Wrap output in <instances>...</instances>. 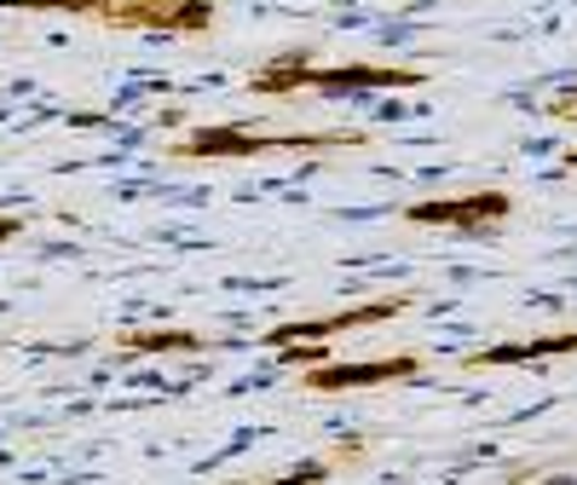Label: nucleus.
I'll list each match as a JSON object with an SVG mask.
<instances>
[{
  "instance_id": "nucleus-1",
  "label": "nucleus",
  "mask_w": 577,
  "mask_h": 485,
  "mask_svg": "<svg viewBox=\"0 0 577 485\" xmlns=\"http://www.w3.org/2000/svg\"><path fill=\"white\" fill-rule=\"evenodd\" d=\"M0 7H64V0H0ZM81 7H93V0H81Z\"/></svg>"
},
{
  "instance_id": "nucleus-2",
  "label": "nucleus",
  "mask_w": 577,
  "mask_h": 485,
  "mask_svg": "<svg viewBox=\"0 0 577 485\" xmlns=\"http://www.w3.org/2000/svg\"><path fill=\"white\" fill-rule=\"evenodd\" d=\"M566 110H572V116H577V98H572V105H566Z\"/></svg>"
}]
</instances>
